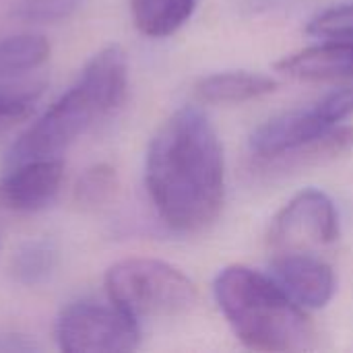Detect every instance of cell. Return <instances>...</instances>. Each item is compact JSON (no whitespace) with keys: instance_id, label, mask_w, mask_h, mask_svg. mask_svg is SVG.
<instances>
[{"instance_id":"cell-1","label":"cell","mask_w":353,"mask_h":353,"mask_svg":"<svg viewBox=\"0 0 353 353\" xmlns=\"http://www.w3.org/2000/svg\"><path fill=\"white\" fill-rule=\"evenodd\" d=\"M145 184L172 232L201 234L217 221L225 203V159L217 130L199 108H180L153 134Z\"/></svg>"},{"instance_id":"cell-2","label":"cell","mask_w":353,"mask_h":353,"mask_svg":"<svg viewBox=\"0 0 353 353\" xmlns=\"http://www.w3.org/2000/svg\"><path fill=\"white\" fill-rule=\"evenodd\" d=\"M128 93L126 52L112 43L83 68L79 81L35 122L6 155L8 165L41 157H58L97 122L122 108Z\"/></svg>"},{"instance_id":"cell-3","label":"cell","mask_w":353,"mask_h":353,"mask_svg":"<svg viewBox=\"0 0 353 353\" xmlns=\"http://www.w3.org/2000/svg\"><path fill=\"white\" fill-rule=\"evenodd\" d=\"M213 296L234 335L248 350L288 353L316 345V329L306 308L261 271L246 265L221 269Z\"/></svg>"},{"instance_id":"cell-4","label":"cell","mask_w":353,"mask_h":353,"mask_svg":"<svg viewBox=\"0 0 353 353\" xmlns=\"http://www.w3.org/2000/svg\"><path fill=\"white\" fill-rule=\"evenodd\" d=\"M108 298L139 319L180 316L194 308L196 285L178 267L147 256L118 261L105 273Z\"/></svg>"},{"instance_id":"cell-5","label":"cell","mask_w":353,"mask_h":353,"mask_svg":"<svg viewBox=\"0 0 353 353\" xmlns=\"http://www.w3.org/2000/svg\"><path fill=\"white\" fill-rule=\"evenodd\" d=\"M56 341L68 353H124L139 347L141 331L137 319L112 300H81L58 316Z\"/></svg>"},{"instance_id":"cell-6","label":"cell","mask_w":353,"mask_h":353,"mask_svg":"<svg viewBox=\"0 0 353 353\" xmlns=\"http://www.w3.org/2000/svg\"><path fill=\"white\" fill-rule=\"evenodd\" d=\"M339 238V213L333 199L306 188L292 196L275 215L269 230V246L279 252H312L333 244Z\"/></svg>"},{"instance_id":"cell-7","label":"cell","mask_w":353,"mask_h":353,"mask_svg":"<svg viewBox=\"0 0 353 353\" xmlns=\"http://www.w3.org/2000/svg\"><path fill=\"white\" fill-rule=\"evenodd\" d=\"M64 180L60 157H41L10 165L0 180V205L14 213H35L50 207Z\"/></svg>"},{"instance_id":"cell-8","label":"cell","mask_w":353,"mask_h":353,"mask_svg":"<svg viewBox=\"0 0 353 353\" xmlns=\"http://www.w3.org/2000/svg\"><path fill=\"white\" fill-rule=\"evenodd\" d=\"M335 126L329 124L316 105L275 116L250 134V151L261 159H285L310 147Z\"/></svg>"},{"instance_id":"cell-9","label":"cell","mask_w":353,"mask_h":353,"mask_svg":"<svg viewBox=\"0 0 353 353\" xmlns=\"http://www.w3.org/2000/svg\"><path fill=\"white\" fill-rule=\"evenodd\" d=\"M271 277L306 310L325 308L337 290L335 271L314 252H279L271 261Z\"/></svg>"},{"instance_id":"cell-10","label":"cell","mask_w":353,"mask_h":353,"mask_svg":"<svg viewBox=\"0 0 353 353\" xmlns=\"http://www.w3.org/2000/svg\"><path fill=\"white\" fill-rule=\"evenodd\" d=\"M275 68L277 72L298 81L353 79V41L321 39L316 46L283 56Z\"/></svg>"},{"instance_id":"cell-11","label":"cell","mask_w":353,"mask_h":353,"mask_svg":"<svg viewBox=\"0 0 353 353\" xmlns=\"http://www.w3.org/2000/svg\"><path fill=\"white\" fill-rule=\"evenodd\" d=\"M277 89V81L269 74L250 70H225L203 77L194 93L203 103H244L265 97Z\"/></svg>"},{"instance_id":"cell-12","label":"cell","mask_w":353,"mask_h":353,"mask_svg":"<svg viewBox=\"0 0 353 353\" xmlns=\"http://www.w3.org/2000/svg\"><path fill=\"white\" fill-rule=\"evenodd\" d=\"M199 0H130L132 21L147 37H170L188 23Z\"/></svg>"},{"instance_id":"cell-13","label":"cell","mask_w":353,"mask_h":353,"mask_svg":"<svg viewBox=\"0 0 353 353\" xmlns=\"http://www.w3.org/2000/svg\"><path fill=\"white\" fill-rule=\"evenodd\" d=\"M58 267V246L50 238L25 242L10 261V273L17 283L35 288L46 283Z\"/></svg>"},{"instance_id":"cell-14","label":"cell","mask_w":353,"mask_h":353,"mask_svg":"<svg viewBox=\"0 0 353 353\" xmlns=\"http://www.w3.org/2000/svg\"><path fill=\"white\" fill-rule=\"evenodd\" d=\"M50 58V43L43 35L21 33L0 39V79L31 72Z\"/></svg>"},{"instance_id":"cell-15","label":"cell","mask_w":353,"mask_h":353,"mask_svg":"<svg viewBox=\"0 0 353 353\" xmlns=\"http://www.w3.org/2000/svg\"><path fill=\"white\" fill-rule=\"evenodd\" d=\"M118 190V174L108 163L87 168L74 184L72 199L83 211H95L108 205Z\"/></svg>"},{"instance_id":"cell-16","label":"cell","mask_w":353,"mask_h":353,"mask_svg":"<svg viewBox=\"0 0 353 353\" xmlns=\"http://www.w3.org/2000/svg\"><path fill=\"white\" fill-rule=\"evenodd\" d=\"M41 93V85L31 87H0V137L10 132L19 122L27 120L33 103Z\"/></svg>"},{"instance_id":"cell-17","label":"cell","mask_w":353,"mask_h":353,"mask_svg":"<svg viewBox=\"0 0 353 353\" xmlns=\"http://www.w3.org/2000/svg\"><path fill=\"white\" fill-rule=\"evenodd\" d=\"M85 0H17L10 14L25 23H58L77 12Z\"/></svg>"},{"instance_id":"cell-18","label":"cell","mask_w":353,"mask_h":353,"mask_svg":"<svg viewBox=\"0 0 353 353\" xmlns=\"http://www.w3.org/2000/svg\"><path fill=\"white\" fill-rule=\"evenodd\" d=\"M306 31L319 39H343L353 41V0L329 6L319 12L306 27Z\"/></svg>"},{"instance_id":"cell-19","label":"cell","mask_w":353,"mask_h":353,"mask_svg":"<svg viewBox=\"0 0 353 353\" xmlns=\"http://www.w3.org/2000/svg\"><path fill=\"white\" fill-rule=\"evenodd\" d=\"M314 105L329 124L339 126L353 114V85H343L329 91Z\"/></svg>"}]
</instances>
